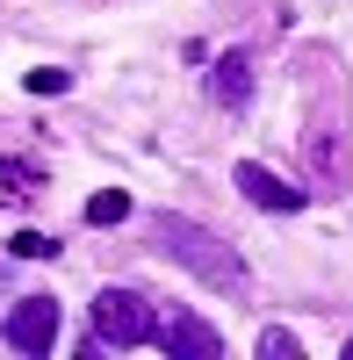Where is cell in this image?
Segmentation results:
<instances>
[{
	"label": "cell",
	"mask_w": 353,
	"mask_h": 360,
	"mask_svg": "<svg viewBox=\"0 0 353 360\" xmlns=\"http://www.w3.org/2000/svg\"><path fill=\"white\" fill-rule=\"evenodd\" d=\"M210 94L224 108H245L252 101V65H245V51H224L217 65H210Z\"/></svg>",
	"instance_id": "7"
},
{
	"label": "cell",
	"mask_w": 353,
	"mask_h": 360,
	"mask_svg": "<svg viewBox=\"0 0 353 360\" xmlns=\"http://www.w3.org/2000/svg\"><path fill=\"white\" fill-rule=\"evenodd\" d=\"M123 217H130V195L123 188H101L94 202H86V224H123Z\"/></svg>",
	"instance_id": "8"
},
{
	"label": "cell",
	"mask_w": 353,
	"mask_h": 360,
	"mask_svg": "<svg viewBox=\"0 0 353 360\" xmlns=\"http://www.w3.org/2000/svg\"><path fill=\"white\" fill-rule=\"evenodd\" d=\"M152 332H159V317L137 288H101L94 295V339L101 346H144Z\"/></svg>",
	"instance_id": "2"
},
{
	"label": "cell",
	"mask_w": 353,
	"mask_h": 360,
	"mask_svg": "<svg viewBox=\"0 0 353 360\" xmlns=\"http://www.w3.org/2000/svg\"><path fill=\"white\" fill-rule=\"evenodd\" d=\"M346 360H353V339H346Z\"/></svg>",
	"instance_id": "13"
},
{
	"label": "cell",
	"mask_w": 353,
	"mask_h": 360,
	"mask_svg": "<svg viewBox=\"0 0 353 360\" xmlns=\"http://www.w3.org/2000/svg\"><path fill=\"white\" fill-rule=\"evenodd\" d=\"M0 339L15 353H51L58 346V295H22L8 310V324H0Z\"/></svg>",
	"instance_id": "5"
},
{
	"label": "cell",
	"mask_w": 353,
	"mask_h": 360,
	"mask_svg": "<svg viewBox=\"0 0 353 360\" xmlns=\"http://www.w3.org/2000/svg\"><path fill=\"white\" fill-rule=\"evenodd\" d=\"M310 173H317V188H353V137L339 123L310 130Z\"/></svg>",
	"instance_id": "6"
},
{
	"label": "cell",
	"mask_w": 353,
	"mask_h": 360,
	"mask_svg": "<svg viewBox=\"0 0 353 360\" xmlns=\"http://www.w3.org/2000/svg\"><path fill=\"white\" fill-rule=\"evenodd\" d=\"M22 86H29V94H65L72 72H65V65H37V72H22Z\"/></svg>",
	"instance_id": "10"
},
{
	"label": "cell",
	"mask_w": 353,
	"mask_h": 360,
	"mask_svg": "<svg viewBox=\"0 0 353 360\" xmlns=\"http://www.w3.org/2000/svg\"><path fill=\"white\" fill-rule=\"evenodd\" d=\"M152 245H159L173 266H188L195 281L224 288V295H245V288H252V266L231 252L210 224H195V217H173V209H159V217H152Z\"/></svg>",
	"instance_id": "1"
},
{
	"label": "cell",
	"mask_w": 353,
	"mask_h": 360,
	"mask_svg": "<svg viewBox=\"0 0 353 360\" xmlns=\"http://www.w3.org/2000/svg\"><path fill=\"white\" fill-rule=\"evenodd\" d=\"M8 245H15V259H51V252H58V238H44V231H15Z\"/></svg>",
	"instance_id": "11"
},
{
	"label": "cell",
	"mask_w": 353,
	"mask_h": 360,
	"mask_svg": "<svg viewBox=\"0 0 353 360\" xmlns=\"http://www.w3.org/2000/svg\"><path fill=\"white\" fill-rule=\"evenodd\" d=\"M259 360H303V339L281 332V324H267V332H259Z\"/></svg>",
	"instance_id": "9"
},
{
	"label": "cell",
	"mask_w": 353,
	"mask_h": 360,
	"mask_svg": "<svg viewBox=\"0 0 353 360\" xmlns=\"http://www.w3.org/2000/svg\"><path fill=\"white\" fill-rule=\"evenodd\" d=\"M231 188H238L252 209H267V217H296V209L310 202V188H288V180L267 173L259 159H238V166H231Z\"/></svg>",
	"instance_id": "4"
},
{
	"label": "cell",
	"mask_w": 353,
	"mask_h": 360,
	"mask_svg": "<svg viewBox=\"0 0 353 360\" xmlns=\"http://www.w3.org/2000/svg\"><path fill=\"white\" fill-rule=\"evenodd\" d=\"M0 180H22V195H29V188H37V180H44V173H37V166H29V159H0Z\"/></svg>",
	"instance_id": "12"
},
{
	"label": "cell",
	"mask_w": 353,
	"mask_h": 360,
	"mask_svg": "<svg viewBox=\"0 0 353 360\" xmlns=\"http://www.w3.org/2000/svg\"><path fill=\"white\" fill-rule=\"evenodd\" d=\"M152 346H159L166 360H224L217 324H202L195 310H166V317H159V332H152Z\"/></svg>",
	"instance_id": "3"
}]
</instances>
